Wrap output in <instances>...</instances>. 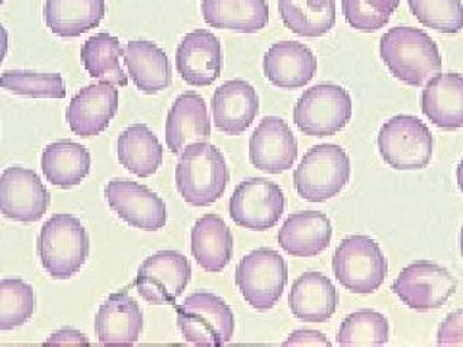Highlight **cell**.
Segmentation results:
<instances>
[{"instance_id":"obj_27","label":"cell","mask_w":463,"mask_h":347,"mask_svg":"<svg viewBox=\"0 0 463 347\" xmlns=\"http://www.w3.org/2000/svg\"><path fill=\"white\" fill-rule=\"evenodd\" d=\"M105 12V0H47L43 6V20L54 35L76 39L99 27Z\"/></svg>"},{"instance_id":"obj_7","label":"cell","mask_w":463,"mask_h":347,"mask_svg":"<svg viewBox=\"0 0 463 347\" xmlns=\"http://www.w3.org/2000/svg\"><path fill=\"white\" fill-rule=\"evenodd\" d=\"M352 97L344 87L318 83L299 97L294 107V124L311 137L335 136L352 120Z\"/></svg>"},{"instance_id":"obj_19","label":"cell","mask_w":463,"mask_h":347,"mask_svg":"<svg viewBox=\"0 0 463 347\" xmlns=\"http://www.w3.org/2000/svg\"><path fill=\"white\" fill-rule=\"evenodd\" d=\"M265 78L279 89H301L317 74L313 51L298 41H280L263 58Z\"/></svg>"},{"instance_id":"obj_37","label":"cell","mask_w":463,"mask_h":347,"mask_svg":"<svg viewBox=\"0 0 463 347\" xmlns=\"http://www.w3.org/2000/svg\"><path fill=\"white\" fill-rule=\"evenodd\" d=\"M342 14L345 22L354 29L365 33L384 27L390 22V18H392V14L374 10L365 3V0H342Z\"/></svg>"},{"instance_id":"obj_29","label":"cell","mask_w":463,"mask_h":347,"mask_svg":"<svg viewBox=\"0 0 463 347\" xmlns=\"http://www.w3.org/2000/svg\"><path fill=\"white\" fill-rule=\"evenodd\" d=\"M203 18L209 27L257 33L269 23L267 0H203Z\"/></svg>"},{"instance_id":"obj_33","label":"cell","mask_w":463,"mask_h":347,"mask_svg":"<svg viewBox=\"0 0 463 347\" xmlns=\"http://www.w3.org/2000/svg\"><path fill=\"white\" fill-rule=\"evenodd\" d=\"M390 336L386 316L379 311L361 309L344 318L340 324L338 345H384Z\"/></svg>"},{"instance_id":"obj_30","label":"cell","mask_w":463,"mask_h":347,"mask_svg":"<svg viewBox=\"0 0 463 347\" xmlns=\"http://www.w3.org/2000/svg\"><path fill=\"white\" fill-rule=\"evenodd\" d=\"M120 164L139 178H149L163 164V145L149 126L132 124L116 143Z\"/></svg>"},{"instance_id":"obj_45","label":"cell","mask_w":463,"mask_h":347,"mask_svg":"<svg viewBox=\"0 0 463 347\" xmlns=\"http://www.w3.org/2000/svg\"><path fill=\"white\" fill-rule=\"evenodd\" d=\"M5 3V0H0V5H3Z\"/></svg>"},{"instance_id":"obj_36","label":"cell","mask_w":463,"mask_h":347,"mask_svg":"<svg viewBox=\"0 0 463 347\" xmlns=\"http://www.w3.org/2000/svg\"><path fill=\"white\" fill-rule=\"evenodd\" d=\"M410 10L423 27L454 35L463 29L461 0H408Z\"/></svg>"},{"instance_id":"obj_3","label":"cell","mask_w":463,"mask_h":347,"mask_svg":"<svg viewBox=\"0 0 463 347\" xmlns=\"http://www.w3.org/2000/svg\"><path fill=\"white\" fill-rule=\"evenodd\" d=\"M37 253L51 278L68 280L90 257V236L74 214H54L39 231Z\"/></svg>"},{"instance_id":"obj_12","label":"cell","mask_w":463,"mask_h":347,"mask_svg":"<svg viewBox=\"0 0 463 347\" xmlns=\"http://www.w3.org/2000/svg\"><path fill=\"white\" fill-rule=\"evenodd\" d=\"M230 216L240 228L265 231L279 224L286 209L284 192L267 178L243 180L230 197Z\"/></svg>"},{"instance_id":"obj_34","label":"cell","mask_w":463,"mask_h":347,"mask_svg":"<svg viewBox=\"0 0 463 347\" xmlns=\"http://www.w3.org/2000/svg\"><path fill=\"white\" fill-rule=\"evenodd\" d=\"M35 311L33 287L18 278L0 280V330H14L25 324Z\"/></svg>"},{"instance_id":"obj_38","label":"cell","mask_w":463,"mask_h":347,"mask_svg":"<svg viewBox=\"0 0 463 347\" xmlns=\"http://www.w3.org/2000/svg\"><path fill=\"white\" fill-rule=\"evenodd\" d=\"M439 345H463V309L452 311L437 330Z\"/></svg>"},{"instance_id":"obj_20","label":"cell","mask_w":463,"mask_h":347,"mask_svg":"<svg viewBox=\"0 0 463 347\" xmlns=\"http://www.w3.org/2000/svg\"><path fill=\"white\" fill-rule=\"evenodd\" d=\"M211 107L213 120L219 132L226 136H241L257 118L259 95L255 87L245 80H232L214 91Z\"/></svg>"},{"instance_id":"obj_11","label":"cell","mask_w":463,"mask_h":347,"mask_svg":"<svg viewBox=\"0 0 463 347\" xmlns=\"http://www.w3.org/2000/svg\"><path fill=\"white\" fill-rule=\"evenodd\" d=\"M192 280V265L178 251H158L141 263L136 289L153 305H174Z\"/></svg>"},{"instance_id":"obj_42","label":"cell","mask_w":463,"mask_h":347,"mask_svg":"<svg viewBox=\"0 0 463 347\" xmlns=\"http://www.w3.org/2000/svg\"><path fill=\"white\" fill-rule=\"evenodd\" d=\"M8 42H10V39H8L6 27L0 25V64H3V61L6 58V52H8Z\"/></svg>"},{"instance_id":"obj_43","label":"cell","mask_w":463,"mask_h":347,"mask_svg":"<svg viewBox=\"0 0 463 347\" xmlns=\"http://www.w3.org/2000/svg\"><path fill=\"white\" fill-rule=\"evenodd\" d=\"M456 180H458V185H459V190L463 192V161L458 164V168H456Z\"/></svg>"},{"instance_id":"obj_21","label":"cell","mask_w":463,"mask_h":347,"mask_svg":"<svg viewBox=\"0 0 463 347\" xmlns=\"http://www.w3.org/2000/svg\"><path fill=\"white\" fill-rule=\"evenodd\" d=\"M211 137V118L205 98L195 91L182 93L174 100L166 120V143L172 155H180L187 145Z\"/></svg>"},{"instance_id":"obj_6","label":"cell","mask_w":463,"mask_h":347,"mask_svg":"<svg viewBox=\"0 0 463 347\" xmlns=\"http://www.w3.org/2000/svg\"><path fill=\"white\" fill-rule=\"evenodd\" d=\"M336 280L354 294H374L388 272V260L371 236H347L332 257Z\"/></svg>"},{"instance_id":"obj_18","label":"cell","mask_w":463,"mask_h":347,"mask_svg":"<svg viewBox=\"0 0 463 347\" xmlns=\"http://www.w3.org/2000/svg\"><path fill=\"white\" fill-rule=\"evenodd\" d=\"M143 332V313L139 303L124 292L107 297L95 316V334L103 345H134Z\"/></svg>"},{"instance_id":"obj_4","label":"cell","mask_w":463,"mask_h":347,"mask_svg":"<svg viewBox=\"0 0 463 347\" xmlns=\"http://www.w3.org/2000/svg\"><path fill=\"white\" fill-rule=\"evenodd\" d=\"M350 176L347 153L336 143H321L311 147L294 170V187L301 199L325 202L344 190Z\"/></svg>"},{"instance_id":"obj_8","label":"cell","mask_w":463,"mask_h":347,"mask_svg":"<svg viewBox=\"0 0 463 347\" xmlns=\"http://www.w3.org/2000/svg\"><path fill=\"white\" fill-rule=\"evenodd\" d=\"M288 282L284 257L269 248L245 255L236 267V286L255 311H270L280 301Z\"/></svg>"},{"instance_id":"obj_10","label":"cell","mask_w":463,"mask_h":347,"mask_svg":"<svg viewBox=\"0 0 463 347\" xmlns=\"http://www.w3.org/2000/svg\"><path fill=\"white\" fill-rule=\"evenodd\" d=\"M456 287L458 282L450 270L430 260H415L400 272L392 292L405 307L432 311L440 309L454 295Z\"/></svg>"},{"instance_id":"obj_24","label":"cell","mask_w":463,"mask_h":347,"mask_svg":"<svg viewBox=\"0 0 463 347\" xmlns=\"http://www.w3.org/2000/svg\"><path fill=\"white\" fill-rule=\"evenodd\" d=\"M122 61L129 78L145 95L161 93L172 83L170 58L151 41H129Z\"/></svg>"},{"instance_id":"obj_13","label":"cell","mask_w":463,"mask_h":347,"mask_svg":"<svg viewBox=\"0 0 463 347\" xmlns=\"http://www.w3.org/2000/svg\"><path fill=\"white\" fill-rule=\"evenodd\" d=\"M51 207V193L33 170L10 166L0 174V214L20 224L39 222Z\"/></svg>"},{"instance_id":"obj_1","label":"cell","mask_w":463,"mask_h":347,"mask_svg":"<svg viewBox=\"0 0 463 347\" xmlns=\"http://www.w3.org/2000/svg\"><path fill=\"white\" fill-rule=\"evenodd\" d=\"M381 58L390 74L411 87L425 85L442 70L437 42L423 29L408 25L392 27L383 35Z\"/></svg>"},{"instance_id":"obj_17","label":"cell","mask_w":463,"mask_h":347,"mask_svg":"<svg viewBox=\"0 0 463 347\" xmlns=\"http://www.w3.org/2000/svg\"><path fill=\"white\" fill-rule=\"evenodd\" d=\"M176 68L182 80L192 87H207L221 78V41L209 29L187 33L176 51Z\"/></svg>"},{"instance_id":"obj_14","label":"cell","mask_w":463,"mask_h":347,"mask_svg":"<svg viewBox=\"0 0 463 347\" xmlns=\"http://www.w3.org/2000/svg\"><path fill=\"white\" fill-rule=\"evenodd\" d=\"M109 207L132 228L143 231H158L168 222L165 201L139 182L116 178L105 187Z\"/></svg>"},{"instance_id":"obj_35","label":"cell","mask_w":463,"mask_h":347,"mask_svg":"<svg viewBox=\"0 0 463 347\" xmlns=\"http://www.w3.org/2000/svg\"><path fill=\"white\" fill-rule=\"evenodd\" d=\"M0 89L33 98H64L66 81L61 74H37L27 70H8L0 74Z\"/></svg>"},{"instance_id":"obj_15","label":"cell","mask_w":463,"mask_h":347,"mask_svg":"<svg viewBox=\"0 0 463 347\" xmlns=\"http://www.w3.org/2000/svg\"><path fill=\"white\" fill-rule=\"evenodd\" d=\"M120 93L114 83L100 81L87 85L71 98L66 110V122L80 137H95L103 134L118 112Z\"/></svg>"},{"instance_id":"obj_26","label":"cell","mask_w":463,"mask_h":347,"mask_svg":"<svg viewBox=\"0 0 463 347\" xmlns=\"http://www.w3.org/2000/svg\"><path fill=\"white\" fill-rule=\"evenodd\" d=\"M234 253V236L219 214H205L192 228V255L211 274L222 272Z\"/></svg>"},{"instance_id":"obj_22","label":"cell","mask_w":463,"mask_h":347,"mask_svg":"<svg viewBox=\"0 0 463 347\" xmlns=\"http://www.w3.org/2000/svg\"><path fill=\"white\" fill-rule=\"evenodd\" d=\"M332 239V222L321 211L289 214L279 230L280 248L292 257L309 258L321 255Z\"/></svg>"},{"instance_id":"obj_39","label":"cell","mask_w":463,"mask_h":347,"mask_svg":"<svg viewBox=\"0 0 463 347\" xmlns=\"http://www.w3.org/2000/svg\"><path fill=\"white\" fill-rule=\"evenodd\" d=\"M284 345H330V342L318 330H294Z\"/></svg>"},{"instance_id":"obj_44","label":"cell","mask_w":463,"mask_h":347,"mask_svg":"<svg viewBox=\"0 0 463 347\" xmlns=\"http://www.w3.org/2000/svg\"><path fill=\"white\" fill-rule=\"evenodd\" d=\"M461 255H463V228H461Z\"/></svg>"},{"instance_id":"obj_32","label":"cell","mask_w":463,"mask_h":347,"mask_svg":"<svg viewBox=\"0 0 463 347\" xmlns=\"http://www.w3.org/2000/svg\"><path fill=\"white\" fill-rule=\"evenodd\" d=\"M122 58V42L110 33H97L87 39L81 47V64L87 70V74L95 80L114 83L116 87L128 85Z\"/></svg>"},{"instance_id":"obj_9","label":"cell","mask_w":463,"mask_h":347,"mask_svg":"<svg viewBox=\"0 0 463 347\" xmlns=\"http://www.w3.org/2000/svg\"><path fill=\"white\" fill-rule=\"evenodd\" d=\"M432 149L430 129L411 114L394 116L379 132V151L390 168L423 170L430 163Z\"/></svg>"},{"instance_id":"obj_31","label":"cell","mask_w":463,"mask_h":347,"mask_svg":"<svg viewBox=\"0 0 463 347\" xmlns=\"http://www.w3.org/2000/svg\"><path fill=\"white\" fill-rule=\"evenodd\" d=\"M282 23L299 37H323L336 23V0H279Z\"/></svg>"},{"instance_id":"obj_40","label":"cell","mask_w":463,"mask_h":347,"mask_svg":"<svg viewBox=\"0 0 463 347\" xmlns=\"http://www.w3.org/2000/svg\"><path fill=\"white\" fill-rule=\"evenodd\" d=\"M43 345H90V340H87L80 330L62 328L43 342Z\"/></svg>"},{"instance_id":"obj_5","label":"cell","mask_w":463,"mask_h":347,"mask_svg":"<svg viewBox=\"0 0 463 347\" xmlns=\"http://www.w3.org/2000/svg\"><path fill=\"white\" fill-rule=\"evenodd\" d=\"M178 328L185 342L203 347H221L232 342L236 330L230 305L211 292H195L176 305Z\"/></svg>"},{"instance_id":"obj_16","label":"cell","mask_w":463,"mask_h":347,"mask_svg":"<svg viewBox=\"0 0 463 347\" xmlns=\"http://www.w3.org/2000/svg\"><path fill=\"white\" fill-rule=\"evenodd\" d=\"M298 141L280 116H265L250 139V161L257 170L280 174L294 168Z\"/></svg>"},{"instance_id":"obj_2","label":"cell","mask_w":463,"mask_h":347,"mask_svg":"<svg viewBox=\"0 0 463 347\" xmlns=\"http://www.w3.org/2000/svg\"><path fill=\"white\" fill-rule=\"evenodd\" d=\"M230 182L224 155L207 141L187 145L176 166V187L187 205L209 207L219 201Z\"/></svg>"},{"instance_id":"obj_23","label":"cell","mask_w":463,"mask_h":347,"mask_svg":"<svg viewBox=\"0 0 463 347\" xmlns=\"http://www.w3.org/2000/svg\"><path fill=\"white\" fill-rule=\"evenodd\" d=\"M289 311L303 323H326L338 309L335 284L321 272H306L289 289Z\"/></svg>"},{"instance_id":"obj_25","label":"cell","mask_w":463,"mask_h":347,"mask_svg":"<svg viewBox=\"0 0 463 347\" xmlns=\"http://www.w3.org/2000/svg\"><path fill=\"white\" fill-rule=\"evenodd\" d=\"M421 108L440 129L454 132L463 127V76L448 71L430 78L421 95Z\"/></svg>"},{"instance_id":"obj_41","label":"cell","mask_w":463,"mask_h":347,"mask_svg":"<svg viewBox=\"0 0 463 347\" xmlns=\"http://www.w3.org/2000/svg\"><path fill=\"white\" fill-rule=\"evenodd\" d=\"M365 3H367L369 6H373L374 10H381V12H390V14H392V12L400 6L402 0H365Z\"/></svg>"},{"instance_id":"obj_28","label":"cell","mask_w":463,"mask_h":347,"mask_svg":"<svg viewBox=\"0 0 463 347\" xmlns=\"http://www.w3.org/2000/svg\"><path fill=\"white\" fill-rule=\"evenodd\" d=\"M41 170L49 183L70 190L87 178L91 170V155L76 141H54L43 149Z\"/></svg>"}]
</instances>
